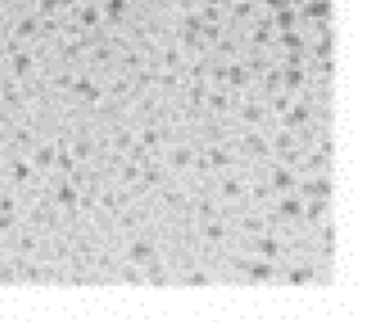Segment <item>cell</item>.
I'll list each match as a JSON object with an SVG mask.
<instances>
[{
    "label": "cell",
    "instance_id": "6da1fadb",
    "mask_svg": "<svg viewBox=\"0 0 375 322\" xmlns=\"http://www.w3.org/2000/svg\"><path fill=\"white\" fill-rule=\"evenodd\" d=\"M298 203H295V201H289V203H284V209L286 211H289V212H298Z\"/></svg>",
    "mask_w": 375,
    "mask_h": 322
},
{
    "label": "cell",
    "instance_id": "7a4b0ae2",
    "mask_svg": "<svg viewBox=\"0 0 375 322\" xmlns=\"http://www.w3.org/2000/svg\"><path fill=\"white\" fill-rule=\"evenodd\" d=\"M278 185H284V183H289V176L287 174H284V172H280L278 174V180H276Z\"/></svg>",
    "mask_w": 375,
    "mask_h": 322
}]
</instances>
